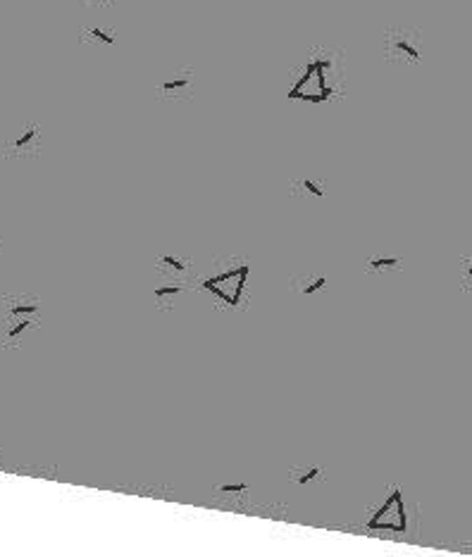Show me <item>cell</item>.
<instances>
[{"label":"cell","instance_id":"6da1fadb","mask_svg":"<svg viewBox=\"0 0 472 557\" xmlns=\"http://www.w3.org/2000/svg\"><path fill=\"white\" fill-rule=\"evenodd\" d=\"M236 257H229V265L224 269H219V274L210 276L203 281V286L208 290H212V295L217 298L222 305L236 307L238 303L246 305V276H248V262L238 260V265H234Z\"/></svg>","mask_w":472,"mask_h":557},{"label":"cell","instance_id":"7a4b0ae2","mask_svg":"<svg viewBox=\"0 0 472 557\" xmlns=\"http://www.w3.org/2000/svg\"><path fill=\"white\" fill-rule=\"evenodd\" d=\"M41 155V126L26 124L15 138H7L2 145V157L5 160H17V157H38Z\"/></svg>","mask_w":472,"mask_h":557},{"label":"cell","instance_id":"3957f363","mask_svg":"<svg viewBox=\"0 0 472 557\" xmlns=\"http://www.w3.org/2000/svg\"><path fill=\"white\" fill-rule=\"evenodd\" d=\"M370 529H394V531H403L405 529V505H403V495L401 490H394L384 505L379 507V512H375L367 519Z\"/></svg>","mask_w":472,"mask_h":557},{"label":"cell","instance_id":"277c9868","mask_svg":"<svg viewBox=\"0 0 472 557\" xmlns=\"http://www.w3.org/2000/svg\"><path fill=\"white\" fill-rule=\"evenodd\" d=\"M41 317H5L2 319V350H17L26 331H36Z\"/></svg>","mask_w":472,"mask_h":557},{"label":"cell","instance_id":"5b68a950","mask_svg":"<svg viewBox=\"0 0 472 557\" xmlns=\"http://www.w3.org/2000/svg\"><path fill=\"white\" fill-rule=\"evenodd\" d=\"M386 57L401 60V62H420L422 53H420L418 41L408 31H391L386 36Z\"/></svg>","mask_w":472,"mask_h":557},{"label":"cell","instance_id":"8992f818","mask_svg":"<svg viewBox=\"0 0 472 557\" xmlns=\"http://www.w3.org/2000/svg\"><path fill=\"white\" fill-rule=\"evenodd\" d=\"M153 267L163 279H189L193 274V260L186 255L160 252L153 257Z\"/></svg>","mask_w":472,"mask_h":557},{"label":"cell","instance_id":"52a82bcc","mask_svg":"<svg viewBox=\"0 0 472 557\" xmlns=\"http://www.w3.org/2000/svg\"><path fill=\"white\" fill-rule=\"evenodd\" d=\"M0 303L5 317H41V298L36 293H5Z\"/></svg>","mask_w":472,"mask_h":557},{"label":"cell","instance_id":"ba28073f","mask_svg":"<svg viewBox=\"0 0 472 557\" xmlns=\"http://www.w3.org/2000/svg\"><path fill=\"white\" fill-rule=\"evenodd\" d=\"M289 196L293 200H325L327 196V181L317 179V177H308V174H301V177H293L289 181Z\"/></svg>","mask_w":472,"mask_h":557},{"label":"cell","instance_id":"9c48e42d","mask_svg":"<svg viewBox=\"0 0 472 557\" xmlns=\"http://www.w3.org/2000/svg\"><path fill=\"white\" fill-rule=\"evenodd\" d=\"M184 290H189V279H163V284L153 290V300L155 307L169 312L177 307V298L182 295Z\"/></svg>","mask_w":472,"mask_h":557},{"label":"cell","instance_id":"30bf717a","mask_svg":"<svg viewBox=\"0 0 472 557\" xmlns=\"http://www.w3.org/2000/svg\"><path fill=\"white\" fill-rule=\"evenodd\" d=\"M405 260L401 255H386V252H370L363 260V271L365 274H396L403 271Z\"/></svg>","mask_w":472,"mask_h":557},{"label":"cell","instance_id":"8fae6325","mask_svg":"<svg viewBox=\"0 0 472 557\" xmlns=\"http://www.w3.org/2000/svg\"><path fill=\"white\" fill-rule=\"evenodd\" d=\"M329 286V279L320 271H301V274H293L289 279V288L296 290L298 295L303 298H310V295H317L320 290H325Z\"/></svg>","mask_w":472,"mask_h":557},{"label":"cell","instance_id":"7c38bea8","mask_svg":"<svg viewBox=\"0 0 472 557\" xmlns=\"http://www.w3.org/2000/svg\"><path fill=\"white\" fill-rule=\"evenodd\" d=\"M191 86H193V72L191 69H179L172 76H167L158 86V95L160 98H186Z\"/></svg>","mask_w":472,"mask_h":557},{"label":"cell","instance_id":"4fadbf2b","mask_svg":"<svg viewBox=\"0 0 472 557\" xmlns=\"http://www.w3.org/2000/svg\"><path fill=\"white\" fill-rule=\"evenodd\" d=\"M325 479H327V474L320 465H296V467L289 469V481L298 488H303V490L325 484Z\"/></svg>","mask_w":472,"mask_h":557},{"label":"cell","instance_id":"5bb4252c","mask_svg":"<svg viewBox=\"0 0 472 557\" xmlns=\"http://www.w3.org/2000/svg\"><path fill=\"white\" fill-rule=\"evenodd\" d=\"M212 493L219 495V498H248L251 493V484L248 481H224V484H217L212 488Z\"/></svg>","mask_w":472,"mask_h":557},{"label":"cell","instance_id":"9a60e30c","mask_svg":"<svg viewBox=\"0 0 472 557\" xmlns=\"http://www.w3.org/2000/svg\"><path fill=\"white\" fill-rule=\"evenodd\" d=\"M458 286L463 293L472 295V255H463L458 260Z\"/></svg>","mask_w":472,"mask_h":557},{"label":"cell","instance_id":"2e32d148","mask_svg":"<svg viewBox=\"0 0 472 557\" xmlns=\"http://www.w3.org/2000/svg\"><path fill=\"white\" fill-rule=\"evenodd\" d=\"M89 36H93V41H100V43H105V45H112V43H115V34H112V31H105V29H98V26L89 29Z\"/></svg>","mask_w":472,"mask_h":557},{"label":"cell","instance_id":"e0dca14e","mask_svg":"<svg viewBox=\"0 0 472 557\" xmlns=\"http://www.w3.org/2000/svg\"><path fill=\"white\" fill-rule=\"evenodd\" d=\"M0 248H2V238H0Z\"/></svg>","mask_w":472,"mask_h":557}]
</instances>
